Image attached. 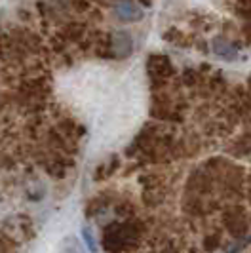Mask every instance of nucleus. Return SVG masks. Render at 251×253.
I'll list each match as a JSON object with an SVG mask.
<instances>
[{"label": "nucleus", "instance_id": "obj_1", "mask_svg": "<svg viewBox=\"0 0 251 253\" xmlns=\"http://www.w3.org/2000/svg\"><path fill=\"white\" fill-rule=\"evenodd\" d=\"M114 15L124 23H135L143 19V8L131 0H120L114 6Z\"/></svg>", "mask_w": 251, "mask_h": 253}, {"label": "nucleus", "instance_id": "obj_2", "mask_svg": "<svg viewBox=\"0 0 251 253\" xmlns=\"http://www.w3.org/2000/svg\"><path fill=\"white\" fill-rule=\"evenodd\" d=\"M133 50V42H131V37L126 33V31H120L116 33L114 37V51L120 55V57H127Z\"/></svg>", "mask_w": 251, "mask_h": 253}, {"label": "nucleus", "instance_id": "obj_4", "mask_svg": "<svg viewBox=\"0 0 251 253\" xmlns=\"http://www.w3.org/2000/svg\"><path fill=\"white\" fill-rule=\"evenodd\" d=\"M82 236H84V242H86V248L89 252H97V244L93 240V234L89 228H82Z\"/></svg>", "mask_w": 251, "mask_h": 253}, {"label": "nucleus", "instance_id": "obj_3", "mask_svg": "<svg viewBox=\"0 0 251 253\" xmlns=\"http://www.w3.org/2000/svg\"><path fill=\"white\" fill-rule=\"evenodd\" d=\"M213 51L219 55V57H223V59H236V55H238L236 48L230 46L228 42H223V40H215Z\"/></svg>", "mask_w": 251, "mask_h": 253}]
</instances>
